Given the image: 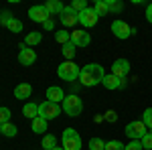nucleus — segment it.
<instances>
[{"label":"nucleus","mask_w":152,"mask_h":150,"mask_svg":"<svg viewBox=\"0 0 152 150\" xmlns=\"http://www.w3.org/2000/svg\"><path fill=\"white\" fill-rule=\"evenodd\" d=\"M104 77H105V71L99 63H89L79 73V81H81V85H85V87H94L97 83H104Z\"/></svg>","instance_id":"1"},{"label":"nucleus","mask_w":152,"mask_h":150,"mask_svg":"<svg viewBox=\"0 0 152 150\" xmlns=\"http://www.w3.org/2000/svg\"><path fill=\"white\" fill-rule=\"evenodd\" d=\"M61 110H63L67 116H71V118H77V116L83 112V102H81V97H79V95H75V93L65 95V100L61 102Z\"/></svg>","instance_id":"2"},{"label":"nucleus","mask_w":152,"mask_h":150,"mask_svg":"<svg viewBox=\"0 0 152 150\" xmlns=\"http://www.w3.org/2000/svg\"><path fill=\"white\" fill-rule=\"evenodd\" d=\"M61 142H63V148L65 150H81V136L73 128H65L63 130Z\"/></svg>","instance_id":"3"},{"label":"nucleus","mask_w":152,"mask_h":150,"mask_svg":"<svg viewBox=\"0 0 152 150\" xmlns=\"http://www.w3.org/2000/svg\"><path fill=\"white\" fill-rule=\"evenodd\" d=\"M79 73H81L79 65H75L73 61H65V63H61V65L57 67V75L63 81H75V79H79Z\"/></svg>","instance_id":"4"},{"label":"nucleus","mask_w":152,"mask_h":150,"mask_svg":"<svg viewBox=\"0 0 152 150\" xmlns=\"http://www.w3.org/2000/svg\"><path fill=\"white\" fill-rule=\"evenodd\" d=\"M61 114V108H59V104H53V102H49V100H45V102H41L39 104V116L41 118H45V120H55L57 116Z\"/></svg>","instance_id":"5"},{"label":"nucleus","mask_w":152,"mask_h":150,"mask_svg":"<svg viewBox=\"0 0 152 150\" xmlns=\"http://www.w3.org/2000/svg\"><path fill=\"white\" fill-rule=\"evenodd\" d=\"M124 132H126V136H128L130 140H142V136L148 132V128L144 126L142 120H136V122H130Z\"/></svg>","instance_id":"6"},{"label":"nucleus","mask_w":152,"mask_h":150,"mask_svg":"<svg viewBox=\"0 0 152 150\" xmlns=\"http://www.w3.org/2000/svg\"><path fill=\"white\" fill-rule=\"evenodd\" d=\"M77 20H79V24H83L85 29H91V26L97 24L99 16H97V12L94 10V6H87L85 10H81L79 14H77Z\"/></svg>","instance_id":"7"},{"label":"nucleus","mask_w":152,"mask_h":150,"mask_svg":"<svg viewBox=\"0 0 152 150\" xmlns=\"http://www.w3.org/2000/svg\"><path fill=\"white\" fill-rule=\"evenodd\" d=\"M112 33H114V37L124 41V39H130L132 33H136V29H132L126 20H114L112 23Z\"/></svg>","instance_id":"8"},{"label":"nucleus","mask_w":152,"mask_h":150,"mask_svg":"<svg viewBox=\"0 0 152 150\" xmlns=\"http://www.w3.org/2000/svg\"><path fill=\"white\" fill-rule=\"evenodd\" d=\"M28 18H31L33 23L43 24L51 18V14H49V10L45 8V4H39V6H31V8H28Z\"/></svg>","instance_id":"9"},{"label":"nucleus","mask_w":152,"mask_h":150,"mask_svg":"<svg viewBox=\"0 0 152 150\" xmlns=\"http://www.w3.org/2000/svg\"><path fill=\"white\" fill-rule=\"evenodd\" d=\"M37 61V53L35 49H31V47H26L24 43H20V53H18V63L24 65V67H28V65H33Z\"/></svg>","instance_id":"10"},{"label":"nucleus","mask_w":152,"mask_h":150,"mask_svg":"<svg viewBox=\"0 0 152 150\" xmlns=\"http://www.w3.org/2000/svg\"><path fill=\"white\" fill-rule=\"evenodd\" d=\"M130 73V61L128 59H116L114 65H112V75H116L120 79H124Z\"/></svg>","instance_id":"11"},{"label":"nucleus","mask_w":152,"mask_h":150,"mask_svg":"<svg viewBox=\"0 0 152 150\" xmlns=\"http://www.w3.org/2000/svg\"><path fill=\"white\" fill-rule=\"evenodd\" d=\"M71 43L75 47H87L91 43V35L85 31V29H79V31H73L71 33Z\"/></svg>","instance_id":"12"},{"label":"nucleus","mask_w":152,"mask_h":150,"mask_svg":"<svg viewBox=\"0 0 152 150\" xmlns=\"http://www.w3.org/2000/svg\"><path fill=\"white\" fill-rule=\"evenodd\" d=\"M77 12L73 10L71 6H65V10L61 12V24L63 26H73V24H77Z\"/></svg>","instance_id":"13"},{"label":"nucleus","mask_w":152,"mask_h":150,"mask_svg":"<svg viewBox=\"0 0 152 150\" xmlns=\"http://www.w3.org/2000/svg\"><path fill=\"white\" fill-rule=\"evenodd\" d=\"M47 100L53 102V104H59V102L65 100V91H63L59 85H51V87L47 89Z\"/></svg>","instance_id":"14"},{"label":"nucleus","mask_w":152,"mask_h":150,"mask_svg":"<svg viewBox=\"0 0 152 150\" xmlns=\"http://www.w3.org/2000/svg\"><path fill=\"white\" fill-rule=\"evenodd\" d=\"M31 93H33V85L31 83H18L14 87V97L16 100H26V97H31Z\"/></svg>","instance_id":"15"},{"label":"nucleus","mask_w":152,"mask_h":150,"mask_svg":"<svg viewBox=\"0 0 152 150\" xmlns=\"http://www.w3.org/2000/svg\"><path fill=\"white\" fill-rule=\"evenodd\" d=\"M23 116H24V118H31V120L39 118V104H33V102L24 104V108H23Z\"/></svg>","instance_id":"16"},{"label":"nucleus","mask_w":152,"mask_h":150,"mask_svg":"<svg viewBox=\"0 0 152 150\" xmlns=\"http://www.w3.org/2000/svg\"><path fill=\"white\" fill-rule=\"evenodd\" d=\"M45 8L49 10L51 16H53V14H61V12L65 10V6H63L59 0H47V2H45Z\"/></svg>","instance_id":"17"},{"label":"nucleus","mask_w":152,"mask_h":150,"mask_svg":"<svg viewBox=\"0 0 152 150\" xmlns=\"http://www.w3.org/2000/svg\"><path fill=\"white\" fill-rule=\"evenodd\" d=\"M31 128H33L35 134H47V120L39 116V118L33 120V126H31Z\"/></svg>","instance_id":"18"},{"label":"nucleus","mask_w":152,"mask_h":150,"mask_svg":"<svg viewBox=\"0 0 152 150\" xmlns=\"http://www.w3.org/2000/svg\"><path fill=\"white\" fill-rule=\"evenodd\" d=\"M41 41H43V33H39V31H33V33H28V35L24 37V45L26 47H35Z\"/></svg>","instance_id":"19"},{"label":"nucleus","mask_w":152,"mask_h":150,"mask_svg":"<svg viewBox=\"0 0 152 150\" xmlns=\"http://www.w3.org/2000/svg\"><path fill=\"white\" fill-rule=\"evenodd\" d=\"M120 85H122V79L116 77V75L110 73V75H105V77H104V87H105V89H118Z\"/></svg>","instance_id":"20"},{"label":"nucleus","mask_w":152,"mask_h":150,"mask_svg":"<svg viewBox=\"0 0 152 150\" xmlns=\"http://www.w3.org/2000/svg\"><path fill=\"white\" fill-rule=\"evenodd\" d=\"M41 146H43V150H53L55 146H57V138H55L53 134H45V136H43V142H41Z\"/></svg>","instance_id":"21"},{"label":"nucleus","mask_w":152,"mask_h":150,"mask_svg":"<svg viewBox=\"0 0 152 150\" xmlns=\"http://www.w3.org/2000/svg\"><path fill=\"white\" fill-rule=\"evenodd\" d=\"M2 134H4L6 138H14V136L18 134V128L14 126L12 122H6V124H2Z\"/></svg>","instance_id":"22"},{"label":"nucleus","mask_w":152,"mask_h":150,"mask_svg":"<svg viewBox=\"0 0 152 150\" xmlns=\"http://www.w3.org/2000/svg\"><path fill=\"white\" fill-rule=\"evenodd\" d=\"M6 29L10 33H23V20H18V18L12 16L10 20H8V24H6Z\"/></svg>","instance_id":"23"},{"label":"nucleus","mask_w":152,"mask_h":150,"mask_svg":"<svg viewBox=\"0 0 152 150\" xmlns=\"http://www.w3.org/2000/svg\"><path fill=\"white\" fill-rule=\"evenodd\" d=\"M63 57L67 59V61H73V57H75V45L71 41L63 45Z\"/></svg>","instance_id":"24"},{"label":"nucleus","mask_w":152,"mask_h":150,"mask_svg":"<svg viewBox=\"0 0 152 150\" xmlns=\"http://www.w3.org/2000/svg\"><path fill=\"white\" fill-rule=\"evenodd\" d=\"M94 10L97 12V16H104V14H107V2H105V0H97V2H95L94 4Z\"/></svg>","instance_id":"25"},{"label":"nucleus","mask_w":152,"mask_h":150,"mask_svg":"<svg viewBox=\"0 0 152 150\" xmlns=\"http://www.w3.org/2000/svg\"><path fill=\"white\" fill-rule=\"evenodd\" d=\"M55 41L61 43V45H65V43L71 41V33H67V31H55Z\"/></svg>","instance_id":"26"},{"label":"nucleus","mask_w":152,"mask_h":150,"mask_svg":"<svg viewBox=\"0 0 152 150\" xmlns=\"http://www.w3.org/2000/svg\"><path fill=\"white\" fill-rule=\"evenodd\" d=\"M142 122H144V126L148 128V132H152V108H146V110H144Z\"/></svg>","instance_id":"27"},{"label":"nucleus","mask_w":152,"mask_h":150,"mask_svg":"<svg viewBox=\"0 0 152 150\" xmlns=\"http://www.w3.org/2000/svg\"><path fill=\"white\" fill-rule=\"evenodd\" d=\"M87 146H89V150H104L105 142L102 138H91L89 142H87Z\"/></svg>","instance_id":"28"},{"label":"nucleus","mask_w":152,"mask_h":150,"mask_svg":"<svg viewBox=\"0 0 152 150\" xmlns=\"http://www.w3.org/2000/svg\"><path fill=\"white\" fill-rule=\"evenodd\" d=\"M105 2H107V10L110 12H122V8H124V4L120 0H105Z\"/></svg>","instance_id":"29"},{"label":"nucleus","mask_w":152,"mask_h":150,"mask_svg":"<svg viewBox=\"0 0 152 150\" xmlns=\"http://www.w3.org/2000/svg\"><path fill=\"white\" fill-rule=\"evenodd\" d=\"M140 144H142V148H144V150H152V132H146V134L142 136Z\"/></svg>","instance_id":"30"},{"label":"nucleus","mask_w":152,"mask_h":150,"mask_svg":"<svg viewBox=\"0 0 152 150\" xmlns=\"http://www.w3.org/2000/svg\"><path fill=\"white\" fill-rule=\"evenodd\" d=\"M126 144H122L120 140H110V142H105V148L104 150H124Z\"/></svg>","instance_id":"31"},{"label":"nucleus","mask_w":152,"mask_h":150,"mask_svg":"<svg viewBox=\"0 0 152 150\" xmlns=\"http://www.w3.org/2000/svg\"><path fill=\"white\" fill-rule=\"evenodd\" d=\"M69 6H71L75 12H77V14H79L81 10H85V8H87V2H85V0H73Z\"/></svg>","instance_id":"32"},{"label":"nucleus","mask_w":152,"mask_h":150,"mask_svg":"<svg viewBox=\"0 0 152 150\" xmlns=\"http://www.w3.org/2000/svg\"><path fill=\"white\" fill-rule=\"evenodd\" d=\"M10 122V110L8 108H0V126Z\"/></svg>","instance_id":"33"},{"label":"nucleus","mask_w":152,"mask_h":150,"mask_svg":"<svg viewBox=\"0 0 152 150\" xmlns=\"http://www.w3.org/2000/svg\"><path fill=\"white\" fill-rule=\"evenodd\" d=\"M124 150H144V148H142L140 140H130V144H126Z\"/></svg>","instance_id":"34"},{"label":"nucleus","mask_w":152,"mask_h":150,"mask_svg":"<svg viewBox=\"0 0 152 150\" xmlns=\"http://www.w3.org/2000/svg\"><path fill=\"white\" fill-rule=\"evenodd\" d=\"M104 120H105V122H116V120H118V114L114 112V110H107V112L104 114Z\"/></svg>","instance_id":"35"},{"label":"nucleus","mask_w":152,"mask_h":150,"mask_svg":"<svg viewBox=\"0 0 152 150\" xmlns=\"http://www.w3.org/2000/svg\"><path fill=\"white\" fill-rule=\"evenodd\" d=\"M12 18L10 12H0V24H8V20Z\"/></svg>","instance_id":"36"},{"label":"nucleus","mask_w":152,"mask_h":150,"mask_svg":"<svg viewBox=\"0 0 152 150\" xmlns=\"http://www.w3.org/2000/svg\"><path fill=\"white\" fill-rule=\"evenodd\" d=\"M43 29H45V31H53V29H55V20L49 18L47 23H43Z\"/></svg>","instance_id":"37"},{"label":"nucleus","mask_w":152,"mask_h":150,"mask_svg":"<svg viewBox=\"0 0 152 150\" xmlns=\"http://www.w3.org/2000/svg\"><path fill=\"white\" fill-rule=\"evenodd\" d=\"M146 20L152 24V4H148V6H146Z\"/></svg>","instance_id":"38"},{"label":"nucleus","mask_w":152,"mask_h":150,"mask_svg":"<svg viewBox=\"0 0 152 150\" xmlns=\"http://www.w3.org/2000/svg\"><path fill=\"white\" fill-rule=\"evenodd\" d=\"M53 150H65V148H63V146H55Z\"/></svg>","instance_id":"39"},{"label":"nucleus","mask_w":152,"mask_h":150,"mask_svg":"<svg viewBox=\"0 0 152 150\" xmlns=\"http://www.w3.org/2000/svg\"><path fill=\"white\" fill-rule=\"evenodd\" d=\"M0 134H2V126H0Z\"/></svg>","instance_id":"40"}]
</instances>
